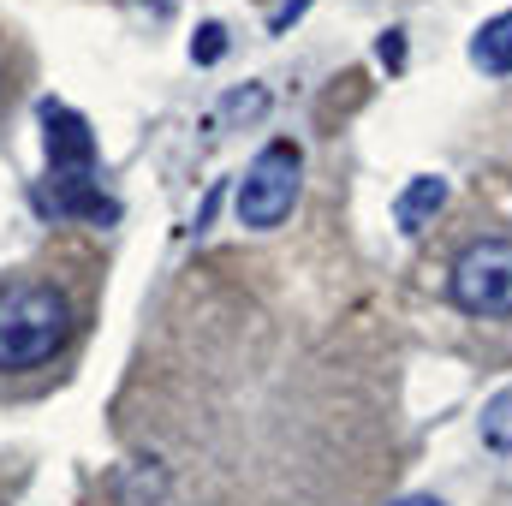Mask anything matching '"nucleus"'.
Instances as JSON below:
<instances>
[{
	"mask_svg": "<svg viewBox=\"0 0 512 506\" xmlns=\"http://www.w3.org/2000/svg\"><path fill=\"white\" fill-rule=\"evenodd\" d=\"M72 310L54 286L18 280L0 292V370H36L66 346Z\"/></svg>",
	"mask_w": 512,
	"mask_h": 506,
	"instance_id": "obj_1",
	"label": "nucleus"
},
{
	"mask_svg": "<svg viewBox=\"0 0 512 506\" xmlns=\"http://www.w3.org/2000/svg\"><path fill=\"white\" fill-rule=\"evenodd\" d=\"M298 173H304L298 143H268L251 167H245V179H239V197H233L239 221L256 227V233L280 227L292 215V203H298Z\"/></svg>",
	"mask_w": 512,
	"mask_h": 506,
	"instance_id": "obj_2",
	"label": "nucleus"
},
{
	"mask_svg": "<svg viewBox=\"0 0 512 506\" xmlns=\"http://www.w3.org/2000/svg\"><path fill=\"white\" fill-rule=\"evenodd\" d=\"M447 292L465 316H512V239H477L453 256Z\"/></svg>",
	"mask_w": 512,
	"mask_h": 506,
	"instance_id": "obj_3",
	"label": "nucleus"
},
{
	"mask_svg": "<svg viewBox=\"0 0 512 506\" xmlns=\"http://www.w3.org/2000/svg\"><path fill=\"white\" fill-rule=\"evenodd\" d=\"M42 131H48V185H84L96 179V137L84 126V114L42 102Z\"/></svg>",
	"mask_w": 512,
	"mask_h": 506,
	"instance_id": "obj_4",
	"label": "nucleus"
},
{
	"mask_svg": "<svg viewBox=\"0 0 512 506\" xmlns=\"http://www.w3.org/2000/svg\"><path fill=\"white\" fill-rule=\"evenodd\" d=\"M441 203H447V179H441V173H417V179L393 197V221H399V233H423V227L441 215Z\"/></svg>",
	"mask_w": 512,
	"mask_h": 506,
	"instance_id": "obj_5",
	"label": "nucleus"
},
{
	"mask_svg": "<svg viewBox=\"0 0 512 506\" xmlns=\"http://www.w3.org/2000/svg\"><path fill=\"white\" fill-rule=\"evenodd\" d=\"M471 66H483V72H495V78L512 72V12H495V18L471 36Z\"/></svg>",
	"mask_w": 512,
	"mask_h": 506,
	"instance_id": "obj_6",
	"label": "nucleus"
},
{
	"mask_svg": "<svg viewBox=\"0 0 512 506\" xmlns=\"http://www.w3.org/2000/svg\"><path fill=\"white\" fill-rule=\"evenodd\" d=\"M483 447L489 453H512V387H501L483 405Z\"/></svg>",
	"mask_w": 512,
	"mask_h": 506,
	"instance_id": "obj_7",
	"label": "nucleus"
},
{
	"mask_svg": "<svg viewBox=\"0 0 512 506\" xmlns=\"http://www.w3.org/2000/svg\"><path fill=\"white\" fill-rule=\"evenodd\" d=\"M268 114V90H233L227 102H221V120H262Z\"/></svg>",
	"mask_w": 512,
	"mask_h": 506,
	"instance_id": "obj_8",
	"label": "nucleus"
},
{
	"mask_svg": "<svg viewBox=\"0 0 512 506\" xmlns=\"http://www.w3.org/2000/svg\"><path fill=\"white\" fill-rule=\"evenodd\" d=\"M221 54H227V30H221V24H203L197 42H191V60H197V66H215Z\"/></svg>",
	"mask_w": 512,
	"mask_h": 506,
	"instance_id": "obj_9",
	"label": "nucleus"
},
{
	"mask_svg": "<svg viewBox=\"0 0 512 506\" xmlns=\"http://www.w3.org/2000/svg\"><path fill=\"white\" fill-rule=\"evenodd\" d=\"M382 60L387 66H405V30H387L382 36Z\"/></svg>",
	"mask_w": 512,
	"mask_h": 506,
	"instance_id": "obj_10",
	"label": "nucleus"
},
{
	"mask_svg": "<svg viewBox=\"0 0 512 506\" xmlns=\"http://www.w3.org/2000/svg\"><path fill=\"white\" fill-rule=\"evenodd\" d=\"M304 6H310V0H286V6H280V12H274V30H286V24H292V18H298V12H304Z\"/></svg>",
	"mask_w": 512,
	"mask_h": 506,
	"instance_id": "obj_11",
	"label": "nucleus"
},
{
	"mask_svg": "<svg viewBox=\"0 0 512 506\" xmlns=\"http://www.w3.org/2000/svg\"><path fill=\"white\" fill-rule=\"evenodd\" d=\"M393 506H447V501H435V495H405V501H393Z\"/></svg>",
	"mask_w": 512,
	"mask_h": 506,
	"instance_id": "obj_12",
	"label": "nucleus"
}]
</instances>
